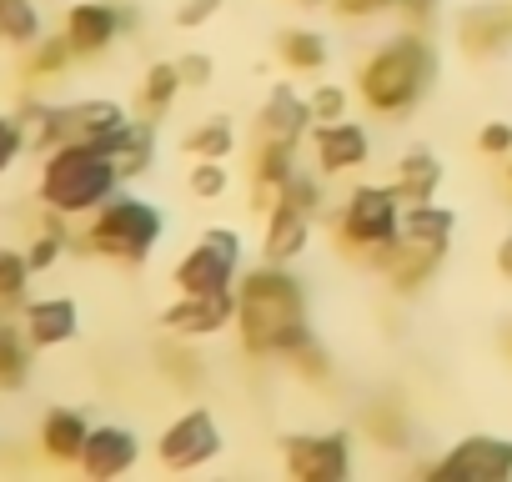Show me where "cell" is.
<instances>
[{
	"label": "cell",
	"instance_id": "cell-2",
	"mask_svg": "<svg viewBox=\"0 0 512 482\" xmlns=\"http://www.w3.org/2000/svg\"><path fill=\"white\" fill-rule=\"evenodd\" d=\"M432 81H437V51H432V46L417 36V26H412V31L382 41V46L362 61V71H357V96H362V106L377 111V116H407V111L432 91Z\"/></svg>",
	"mask_w": 512,
	"mask_h": 482
},
{
	"label": "cell",
	"instance_id": "cell-10",
	"mask_svg": "<svg viewBox=\"0 0 512 482\" xmlns=\"http://www.w3.org/2000/svg\"><path fill=\"white\" fill-rule=\"evenodd\" d=\"M126 26H136V11H121V6H111V0H76V6L66 11L61 31H66L76 61H96L121 41Z\"/></svg>",
	"mask_w": 512,
	"mask_h": 482
},
{
	"label": "cell",
	"instance_id": "cell-15",
	"mask_svg": "<svg viewBox=\"0 0 512 482\" xmlns=\"http://www.w3.org/2000/svg\"><path fill=\"white\" fill-rule=\"evenodd\" d=\"M21 327H26V337H31L36 352H56V347L76 342V332H81V307H76L71 297H36V302L21 307Z\"/></svg>",
	"mask_w": 512,
	"mask_h": 482
},
{
	"label": "cell",
	"instance_id": "cell-31",
	"mask_svg": "<svg viewBox=\"0 0 512 482\" xmlns=\"http://www.w3.org/2000/svg\"><path fill=\"white\" fill-rule=\"evenodd\" d=\"M71 61H76V51H71L66 31H61V36H41V41L31 46L26 76H31V81H46V76H61V71H66Z\"/></svg>",
	"mask_w": 512,
	"mask_h": 482
},
{
	"label": "cell",
	"instance_id": "cell-26",
	"mask_svg": "<svg viewBox=\"0 0 512 482\" xmlns=\"http://www.w3.org/2000/svg\"><path fill=\"white\" fill-rule=\"evenodd\" d=\"M181 91H186V81H181L176 61H156V66L146 71V81H141V116H146V121L166 116Z\"/></svg>",
	"mask_w": 512,
	"mask_h": 482
},
{
	"label": "cell",
	"instance_id": "cell-22",
	"mask_svg": "<svg viewBox=\"0 0 512 482\" xmlns=\"http://www.w3.org/2000/svg\"><path fill=\"white\" fill-rule=\"evenodd\" d=\"M437 186H442V161L432 156V151H407L402 161H397V176H392V191H397V201L407 206V201H432L437 196Z\"/></svg>",
	"mask_w": 512,
	"mask_h": 482
},
{
	"label": "cell",
	"instance_id": "cell-36",
	"mask_svg": "<svg viewBox=\"0 0 512 482\" xmlns=\"http://www.w3.org/2000/svg\"><path fill=\"white\" fill-rule=\"evenodd\" d=\"M176 71H181V81H186L191 91H201V86H211L216 61H211L206 51H186V56H176Z\"/></svg>",
	"mask_w": 512,
	"mask_h": 482
},
{
	"label": "cell",
	"instance_id": "cell-11",
	"mask_svg": "<svg viewBox=\"0 0 512 482\" xmlns=\"http://www.w3.org/2000/svg\"><path fill=\"white\" fill-rule=\"evenodd\" d=\"M136 462H141V437H136L131 427H121V422H96L91 437H86V447H81V462H76V467H81L91 482H116V477H126Z\"/></svg>",
	"mask_w": 512,
	"mask_h": 482
},
{
	"label": "cell",
	"instance_id": "cell-33",
	"mask_svg": "<svg viewBox=\"0 0 512 482\" xmlns=\"http://www.w3.org/2000/svg\"><path fill=\"white\" fill-rule=\"evenodd\" d=\"M307 101H312V126H327V121H347L352 91H347V86H332V81H327V86H317V91H312Z\"/></svg>",
	"mask_w": 512,
	"mask_h": 482
},
{
	"label": "cell",
	"instance_id": "cell-21",
	"mask_svg": "<svg viewBox=\"0 0 512 482\" xmlns=\"http://www.w3.org/2000/svg\"><path fill=\"white\" fill-rule=\"evenodd\" d=\"M452 231H457V211L452 206H437V201H407L402 206V226L397 236H412V241H427V247H452Z\"/></svg>",
	"mask_w": 512,
	"mask_h": 482
},
{
	"label": "cell",
	"instance_id": "cell-39",
	"mask_svg": "<svg viewBox=\"0 0 512 482\" xmlns=\"http://www.w3.org/2000/svg\"><path fill=\"white\" fill-rule=\"evenodd\" d=\"M332 6H337L342 16H357V21H367V16L397 11V0H332Z\"/></svg>",
	"mask_w": 512,
	"mask_h": 482
},
{
	"label": "cell",
	"instance_id": "cell-37",
	"mask_svg": "<svg viewBox=\"0 0 512 482\" xmlns=\"http://www.w3.org/2000/svg\"><path fill=\"white\" fill-rule=\"evenodd\" d=\"M477 151L492 156V161L512 156V121H487V126L477 131Z\"/></svg>",
	"mask_w": 512,
	"mask_h": 482
},
{
	"label": "cell",
	"instance_id": "cell-9",
	"mask_svg": "<svg viewBox=\"0 0 512 482\" xmlns=\"http://www.w3.org/2000/svg\"><path fill=\"white\" fill-rule=\"evenodd\" d=\"M282 462L297 482H347L352 437L347 432H297L282 442Z\"/></svg>",
	"mask_w": 512,
	"mask_h": 482
},
{
	"label": "cell",
	"instance_id": "cell-12",
	"mask_svg": "<svg viewBox=\"0 0 512 482\" xmlns=\"http://www.w3.org/2000/svg\"><path fill=\"white\" fill-rule=\"evenodd\" d=\"M312 156H317L322 176H347V171H362L372 161V136L352 116L327 121V126H312Z\"/></svg>",
	"mask_w": 512,
	"mask_h": 482
},
{
	"label": "cell",
	"instance_id": "cell-14",
	"mask_svg": "<svg viewBox=\"0 0 512 482\" xmlns=\"http://www.w3.org/2000/svg\"><path fill=\"white\" fill-rule=\"evenodd\" d=\"M236 322V292H221V297H176L166 312H161V327L176 337V342H196V337H216L221 327Z\"/></svg>",
	"mask_w": 512,
	"mask_h": 482
},
{
	"label": "cell",
	"instance_id": "cell-44",
	"mask_svg": "<svg viewBox=\"0 0 512 482\" xmlns=\"http://www.w3.org/2000/svg\"><path fill=\"white\" fill-rule=\"evenodd\" d=\"M507 181H512V166H507Z\"/></svg>",
	"mask_w": 512,
	"mask_h": 482
},
{
	"label": "cell",
	"instance_id": "cell-20",
	"mask_svg": "<svg viewBox=\"0 0 512 482\" xmlns=\"http://www.w3.org/2000/svg\"><path fill=\"white\" fill-rule=\"evenodd\" d=\"M457 41L467 56H497L507 41H512V6H477L462 16L457 26Z\"/></svg>",
	"mask_w": 512,
	"mask_h": 482
},
{
	"label": "cell",
	"instance_id": "cell-6",
	"mask_svg": "<svg viewBox=\"0 0 512 482\" xmlns=\"http://www.w3.org/2000/svg\"><path fill=\"white\" fill-rule=\"evenodd\" d=\"M402 226V201L392 186H357L347 201H342V216H337V231L347 247L357 252H377L397 236Z\"/></svg>",
	"mask_w": 512,
	"mask_h": 482
},
{
	"label": "cell",
	"instance_id": "cell-28",
	"mask_svg": "<svg viewBox=\"0 0 512 482\" xmlns=\"http://www.w3.org/2000/svg\"><path fill=\"white\" fill-rule=\"evenodd\" d=\"M66 221H71V216H61V211H46V216H41V231H36V241L26 247L31 272H51V267L71 252V231H66Z\"/></svg>",
	"mask_w": 512,
	"mask_h": 482
},
{
	"label": "cell",
	"instance_id": "cell-45",
	"mask_svg": "<svg viewBox=\"0 0 512 482\" xmlns=\"http://www.w3.org/2000/svg\"><path fill=\"white\" fill-rule=\"evenodd\" d=\"M0 46H6V36H0Z\"/></svg>",
	"mask_w": 512,
	"mask_h": 482
},
{
	"label": "cell",
	"instance_id": "cell-18",
	"mask_svg": "<svg viewBox=\"0 0 512 482\" xmlns=\"http://www.w3.org/2000/svg\"><path fill=\"white\" fill-rule=\"evenodd\" d=\"M302 166H297V141H287V136H262V146H256V166H251V176H256V206L262 211H272L277 201H282V186L297 176Z\"/></svg>",
	"mask_w": 512,
	"mask_h": 482
},
{
	"label": "cell",
	"instance_id": "cell-7",
	"mask_svg": "<svg viewBox=\"0 0 512 482\" xmlns=\"http://www.w3.org/2000/svg\"><path fill=\"white\" fill-rule=\"evenodd\" d=\"M221 427L211 417V407H186L176 422H166V432L156 437V457L166 472H196L206 462L221 457Z\"/></svg>",
	"mask_w": 512,
	"mask_h": 482
},
{
	"label": "cell",
	"instance_id": "cell-19",
	"mask_svg": "<svg viewBox=\"0 0 512 482\" xmlns=\"http://www.w3.org/2000/svg\"><path fill=\"white\" fill-rule=\"evenodd\" d=\"M256 126H262V136L302 141V136H312V101L297 96V91L282 81V86H272V96L262 101V116H256Z\"/></svg>",
	"mask_w": 512,
	"mask_h": 482
},
{
	"label": "cell",
	"instance_id": "cell-32",
	"mask_svg": "<svg viewBox=\"0 0 512 482\" xmlns=\"http://www.w3.org/2000/svg\"><path fill=\"white\" fill-rule=\"evenodd\" d=\"M186 186H191V196H196V201H221V196H226V186H231V176H226V166H221V161L196 156V166H191Z\"/></svg>",
	"mask_w": 512,
	"mask_h": 482
},
{
	"label": "cell",
	"instance_id": "cell-17",
	"mask_svg": "<svg viewBox=\"0 0 512 482\" xmlns=\"http://www.w3.org/2000/svg\"><path fill=\"white\" fill-rule=\"evenodd\" d=\"M312 241V211L292 206V201H277L267 211V236H262V262H282L292 267Z\"/></svg>",
	"mask_w": 512,
	"mask_h": 482
},
{
	"label": "cell",
	"instance_id": "cell-29",
	"mask_svg": "<svg viewBox=\"0 0 512 482\" xmlns=\"http://www.w3.org/2000/svg\"><path fill=\"white\" fill-rule=\"evenodd\" d=\"M31 257L16 252V247H0V312L6 307H26V292H31Z\"/></svg>",
	"mask_w": 512,
	"mask_h": 482
},
{
	"label": "cell",
	"instance_id": "cell-35",
	"mask_svg": "<svg viewBox=\"0 0 512 482\" xmlns=\"http://www.w3.org/2000/svg\"><path fill=\"white\" fill-rule=\"evenodd\" d=\"M282 201H292V206H302V211L322 216V181H317L312 171H297V176L282 186Z\"/></svg>",
	"mask_w": 512,
	"mask_h": 482
},
{
	"label": "cell",
	"instance_id": "cell-38",
	"mask_svg": "<svg viewBox=\"0 0 512 482\" xmlns=\"http://www.w3.org/2000/svg\"><path fill=\"white\" fill-rule=\"evenodd\" d=\"M216 11H221V0H181V6H176V26L181 31H201Z\"/></svg>",
	"mask_w": 512,
	"mask_h": 482
},
{
	"label": "cell",
	"instance_id": "cell-13",
	"mask_svg": "<svg viewBox=\"0 0 512 482\" xmlns=\"http://www.w3.org/2000/svg\"><path fill=\"white\" fill-rule=\"evenodd\" d=\"M372 267L392 282V292H417L422 282H432V272L442 267V247H427V241H412V236H392L387 247L367 252Z\"/></svg>",
	"mask_w": 512,
	"mask_h": 482
},
{
	"label": "cell",
	"instance_id": "cell-40",
	"mask_svg": "<svg viewBox=\"0 0 512 482\" xmlns=\"http://www.w3.org/2000/svg\"><path fill=\"white\" fill-rule=\"evenodd\" d=\"M397 11L407 16V26H422V21L437 11V0H397Z\"/></svg>",
	"mask_w": 512,
	"mask_h": 482
},
{
	"label": "cell",
	"instance_id": "cell-41",
	"mask_svg": "<svg viewBox=\"0 0 512 482\" xmlns=\"http://www.w3.org/2000/svg\"><path fill=\"white\" fill-rule=\"evenodd\" d=\"M497 277H502V282H512V231L497 241Z\"/></svg>",
	"mask_w": 512,
	"mask_h": 482
},
{
	"label": "cell",
	"instance_id": "cell-16",
	"mask_svg": "<svg viewBox=\"0 0 512 482\" xmlns=\"http://www.w3.org/2000/svg\"><path fill=\"white\" fill-rule=\"evenodd\" d=\"M91 417L81 412V407H51L46 417H41V457L46 462H56V467H76L81 462V447H86V437H91Z\"/></svg>",
	"mask_w": 512,
	"mask_h": 482
},
{
	"label": "cell",
	"instance_id": "cell-42",
	"mask_svg": "<svg viewBox=\"0 0 512 482\" xmlns=\"http://www.w3.org/2000/svg\"><path fill=\"white\" fill-rule=\"evenodd\" d=\"M297 6H307V11H317V6H332V0H297Z\"/></svg>",
	"mask_w": 512,
	"mask_h": 482
},
{
	"label": "cell",
	"instance_id": "cell-4",
	"mask_svg": "<svg viewBox=\"0 0 512 482\" xmlns=\"http://www.w3.org/2000/svg\"><path fill=\"white\" fill-rule=\"evenodd\" d=\"M161 231H166V216L131 196V191H116L106 206L91 211V226L81 236V252H96L106 262H121V267H141L156 247H161Z\"/></svg>",
	"mask_w": 512,
	"mask_h": 482
},
{
	"label": "cell",
	"instance_id": "cell-34",
	"mask_svg": "<svg viewBox=\"0 0 512 482\" xmlns=\"http://www.w3.org/2000/svg\"><path fill=\"white\" fill-rule=\"evenodd\" d=\"M26 126L16 121V111H0V176H6L21 156H26Z\"/></svg>",
	"mask_w": 512,
	"mask_h": 482
},
{
	"label": "cell",
	"instance_id": "cell-5",
	"mask_svg": "<svg viewBox=\"0 0 512 482\" xmlns=\"http://www.w3.org/2000/svg\"><path fill=\"white\" fill-rule=\"evenodd\" d=\"M236 272H241V236L231 226H211L176 262L171 282L186 297H221V292H236Z\"/></svg>",
	"mask_w": 512,
	"mask_h": 482
},
{
	"label": "cell",
	"instance_id": "cell-30",
	"mask_svg": "<svg viewBox=\"0 0 512 482\" xmlns=\"http://www.w3.org/2000/svg\"><path fill=\"white\" fill-rule=\"evenodd\" d=\"M186 151L191 156H211V161H226L236 151V126L226 116H206L196 131H186Z\"/></svg>",
	"mask_w": 512,
	"mask_h": 482
},
{
	"label": "cell",
	"instance_id": "cell-23",
	"mask_svg": "<svg viewBox=\"0 0 512 482\" xmlns=\"http://www.w3.org/2000/svg\"><path fill=\"white\" fill-rule=\"evenodd\" d=\"M31 367H36V347L26 327L0 317V392H21L31 382Z\"/></svg>",
	"mask_w": 512,
	"mask_h": 482
},
{
	"label": "cell",
	"instance_id": "cell-8",
	"mask_svg": "<svg viewBox=\"0 0 512 482\" xmlns=\"http://www.w3.org/2000/svg\"><path fill=\"white\" fill-rule=\"evenodd\" d=\"M427 472L447 477V482H507L512 477V437L472 432V437L452 442V452H442Z\"/></svg>",
	"mask_w": 512,
	"mask_h": 482
},
{
	"label": "cell",
	"instance_id": "cell-1",
	"mask_svg": "<svg viewBox=\"0 0 512 482\" xmlns=\"http://www.w3.org/2000/svg\"><path fill=\"white\" fill-rule=\"evenodd\" d=\"M236 337L246 357H297L307 352L312 322H307V287L282 262H262L246 277H236Z\"/></svg>",
	"mask_w": 512,
	"mask_h": 482
},
{
	"label": "cell",
	"instance_id": "cell-27",
	"mask_svg": "<svg viewBox=\"0 0 512 482\" xmlns=\"http://www.w3.org/2000/svg\"><path fill=\"white\" fill-rule=\"evenodd\" d=\"M151 161H156V121H131L126 141L116 146V171H121V181L146 176Z\"/></svg>",
	"mask_w": 512,
	"mask_h": 482
},
{
	"label": "cell",
	"instance_id": "cell-24",
	"mask_svg": "<svg viewBox=\"0 0 512 482\" xmlns=\"http://www.w3.org/2000/svg\"><path fill=\"white\" fill-rule=\"evenodd\" d=\"M277 56H282V66L287 71H297V76H312V71H322L327 66V36H317V31H282L277 36Z\"/></svg>",
	"mask_w": 512,
	"mask_h": 482
},
{
	"label": "cell",
	"instance_id": "cell-25",
	"mask_svg": "<svg viewBox=\"0 0 512 482\" xmlns=\"http://www.w3.org/2000/svg\"><path fill=\"white\" fill-rule=\"evenodd\" d=\"M0 36H6V46H16V51H31L46 36V21H41L36 0H0Z\"/></svg>",
	"mask_w": 512,
	"mask_h": 482
},
{
	"label": "cell",
	"instance_id": "cell-3",
	"mask_svg": "<svg viewBox=\"0 0 512 482\" xmlns=\"http://www.w3.org/2000/svg\"><path fill=\"white\" fill-rule=\"evenodd\" d=\"M121 171L116 156L86 141H61L56 151L41 156V181H36V201L46 211L61 216H91L96 206H106L121 191Z\"/></svg>",
	"mask_w": 512,
	"mask_h": 482
},
{
	"label": "cell",
	"instance_id": "cell-43",
	"mask_svg": "<svg viewBox=\"0 0 512 482\" xmlns=\"http://www.w3.org/2000/svg\"><path fill=\"white\" fill-rule=\"evenodd\" d=\"M502 347H507V357H512V327H507V332H502Z\"/></svg>",
	"mask_w": 512,
	"mask_h": 482
}]
</instances>
